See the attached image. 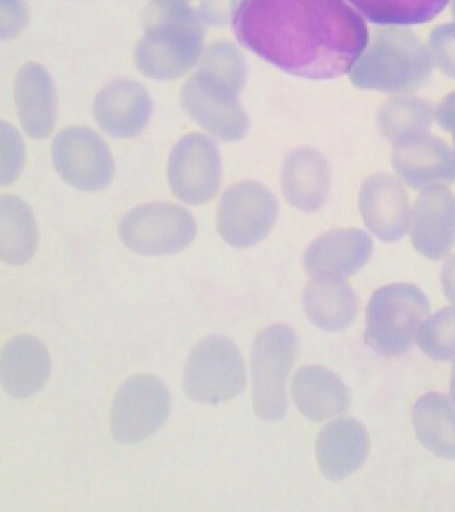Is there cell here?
<instances>
[{
    "label": "cell",
    "mask_w": 455,
    "mask_h": 512,
    "mask_svg": "<svg viewBox=\"0 0 455 512\" xmlns=\"http://www.w3.org/2000/svg\"><path fill=\"white\" fill-rule=\"evenodd\" d=\"M451 396L455 403V362L453 364V374H451Z\"/></svg>",
    "instance_id": "1f68e13d"
},
{
    "label": "cell",
    "mask_w": 455,
    "mask_h": 512,
    "mask_svg": "<svg viewBox=\"0 0 455 512\" xmlns=\"http://www.w3.org/2000/svg\"><path fill=\"white\" fill-rule=\"evenodd\" d=\"M51 356L45 343L31 335L7 340L0 356V380L13 398H30L50 378Z\"/></svg>",
    "instance_id": "ac0fdd59"
},
{
    "label": "cell",
    "mask_w": 455,
    "mask_h": 512,
    "mask_svg": "<svg viewBox=\"0 0 455 512\" xmlns=\"http://www.w3.org/2000/svg\"><path fill=\"white\" fill-rule=\"evenodd\" d=\"M246 63L230 42L211 43L201 66L181 90V103L190 118L227 142L242 139L250 127L239 94L245 87Z\"/></svg>",
    "instance_id": "7a4b0ae2"
},
{
    "label": "cell",
    "mask_w": 455,
    "mask_h": 512,
    "mask_svg": "<svg viewBox=\"0 0 455 512\" xmlns=\"http://www.w3.org/2000/svg\"><path fill=\"white\" fill-rule=\"evenodd\" d=\"M410 238L427 259H442L455 244V196L445 184L423 188L410 216Z\"/></svg>",
    "instance_id": "4fadbf2b"
},
{
    "label": "cell",
    "mask_w": 455,
    "mask_h": 512,
    "mask_svg": "<svg viewBox=\"0 0 455 512\" xmlns=\"http://www.w3.org/2000/svg\"><path fill=\"white\" fill-rule=\"evenodd\" d=\"M454 146H455V140H454Z\"/></svg>",
    "instance_id": "d6a6232c"
},
{
    "label": "cell",
    "mask_w": 455,
    "mask_h": 512,
    "mask_svg": "<svg viewBox=\"0 0 455 512\" xmlns=\"http://www.w3.org/2000/svg\"><path fill=\"white\" fill-rule=\"evenodd\" d=\"M369 446V434L361 422L353 418L334 420L318 434V466L326 478L345 479L366 462Z\"/></svg>",
    "instance_id": "d6986e66"
},
{
    "label": "cell",
    "mask_w": 455,
    "mask_h": 512,
    "mask_svg": "<svg viewBox=\"0 0 455 512\" xmlns=\"http://www.w3.org/2000/svg\"><path fill=\"white\" fill-rule=\"evenodd\" d=\"M197 235L190 212L170 203H151L133 208L119 223V236L131 251L141 255L177 254Z\"/></svg>",
    "instance_id": "ba28073f"
},
{
    "label": "cell",
    "mask_w": 455,
    "mask_h": 512,
    "mask_svg": "<svg viewBox=\"0 0 455 512\" xmlns=\"http://www.w3.org/2000/svg\"><path fill=\"white\" fill-rule=\"evenodd\" d=\"M419 347L430 358L446 360L455 356V306L442 308L421 328Z\"/></svg>",
    "instance_id": "83f0119b"
},
{
    "label": "cell",
    "mask_w": 455,
    "mask_h": 512,
    "mask_svg": "<svg viewBox=\"0 0 455 512\" xmlns=\"http://www.w3.org/2000/svg\"><path fill=\"white\" fill-rule=\"evenodd\" d=\"M291 394L299 411L313 422L333 418L347 410L349 390L334 372L318 366H306L295 374Z\"/></svg>",
    "instance_id": "7402d4cb"
},
{
    "label": "cell",
    "mask_w": 455,
    "mask_h": 512,
    "mask_svg": "<svg viewBox=\"0 0 455 512\" xmlns=\"http://www.w3.org/2000/svg\"><path fill=\"white\" fill-rule=\"evenodd\" d=\"M413 426L427 450L455 460V408L445 395L430 392L422 396L413 408Z\"/></svg>",
    "instance_id": "cb8c5ba5"
},
{
    "label": "cell",
    "mask_w": 455,
    "mask_h": 512,
    "mask_svg": "<svg viewBox=\"0 0 455 512\" xmlns=\"http://www.w3.org/2000/svg\"><path fill=\"white\" fill-rule=\"evenodd\" d=\"M393 167L411 188L455 182V151L429 134L395 144Z\"/></svg>",
    "instance_id": "e0dca14e"
},
{
    "label": "cell",
    "mask_w": 455,
    "mask_h": 512,
    "mask_svg": "<svg viewBox=\"0 0 455 512\" xmlns=\"http://www.w3.org/2000/svg\"><path fill=\"white\" fill-rule=\"evenodd\" d=\"M373 254V240L358 228H339L319 236L303 256L314 279L345 280L361 270Z\"/></svg>",
    "instance_id": "5bb4252c"
},
{
    "label": "cell",
    "mask_w": 455,
    "mask_h": 512,
    "mask_svg": "<svg viewBox=\"0 0 455 512\" xmlns=\"http://www.w3.org/2000/svg\"><path fill=\"white\" fill-rule=\"evenodd\" d=\"M359 208L366 227L383 242H397L410 223L409 196L389 174H375L363 182Z\"/></svg>",
    "instance_id": "9a60e30c"
},
{
    "label": "cell",
    "mask_w": 455,
    "mask_h": 512,
    "mask_svg": "<svg viewBox=\"0 0 455 512\" xmlns=\"http://www.w3.org/2000/svg\"><path fill=\"white\" fill-rule=\"evenodd\" d=\"M433 67L430 48L414 32L390 26L373 32L350 79L362 90L409 92L429 82Z\"/></svg>",
    "instance_id": "3957f363"
},
{
    "label": "cell",
    "mask_w": 455,
    "mask_h": 512,
    "mask_svg": "<svg viewBox=\"0 0 455 512\" xmlns=\"http://www.w3.org/2000/svg\"><path fill=\"white\" fill-rule=\"evenodd\" d=\"M171 395L166 384L153 375H135L119 388L111 408V432L123 444L142 442L169 419Z\"/></svg>",
    "instance_id": "9c48e42d"
},
{
    "label": "cell",
    "mask_w": 455,
    "mask_h": 512,
    "mask_svg": "<svg viewBox=\"0 0 455 512\" xmlns=\"http://www.w3.org/2000/svg\"><path fill=\"white\" fill-rule=\"evenodd\" d=\"M203 32L198 16L183 2L158 3L135 50V64L147 78H181L199 62Z\"/></svg>",
    "instance_id": "277c9868"
},
{
    "label": "cell",
    "mask_w": 455,
    "mask_h": 512,
    "mask_svg": "<svg viewBox=\"0 0 455 512\" xmlns=\"http://www.w3.org/2000/svg\"><path fill=\"white\" fill-rule=\"evenodd\" d=\"M435 119H437L439 127L450 132L455 140V91L439 103L437 111H435Z\"/></svg>",
    "instance_id": "f546056e"
},
{
    "label": "cell",
    "mask_w": 455,
    "mask_h": 512,
    "mask_svg": "<svg viewBox=\"0 0 455 512\" xmlns=\"http://www.w3.org/2000/svg\"><path fill=\"white\" fill-rule=\"evenodd\" d=\"M53 162L61 178L79 190H103L113 180V156L90 128L70 127L59 132L53 143Z\"/></svg>",
    "instance_id": "7c38bea8"
},
{
    "label": "cell",
    "mask_w": 455,
    "mask_h": 512,
    "mask_svg": "<svg viewBox=\"0 0 455 512\" xmlns=\"http://www.w3.org/2000/svg\"><path fill=\"white\" fill-rule=\"evenodd\" d=\"M0 254L10 264H25L38 248V228L33 212L15 196L0 200Z\"/></svg>",
    "instance_id": "d4e9b609"
},
{
    "label": "cell",
    "mask_w": 455,
    "mask_h": 512,
    "mask_svg": "<svg viewBox=\"0 0 455 512\" xmlns=\"http://www.w3.org/2000/svg\"><path fill=\"white\" fill-rule=\"evenodd\" d=\"M369 22L379 26H410L430 22L449 0H347Z\"/></svg>",
    "instance_id": "4316f807"
},
{
    "label": "cell",
    "mask_w": 455,
    "mask_h": 512,
    "mask_svg": "<svg viewBox=\"0 0 455 512\" xmlns=\"http://www.w3.org/2000/svg\"><path fill=\"white\" fill-rule=\"evenodd\" d=\"M329 187V166L318 151L302 147L287 155L282 168V191L291 206L305 212L317 211L326 202Z\"/></svg>",
    "instance_id": "ffe728a7"
},
{
    "label": "cell",
    "mask_w": 455,
    "mask_h": 512,
    "mask_svg": "<svg viewBox=\"0 0 455 512\" xmlns=\"http://www.w3.org/2000/svg\"><path fill=\"white\" fill-rule=\"evenodd\" d=\"M15 104L19 120L27 135L47 138L53 131L57 100L53 79L41 64L29 63L15 80Z\"/></svg>",
    "instance_id": "44dd1931"
},
{
    "label": "cell",
    "mask_w": 455,
    "mask_h": 512,
    "mask_svg": "<svg viewBox=\"0 0 455 512\" xmlns=\"http://www.w3.org/2000/svg\"><path fill=\"white\" fill-rule=\"evenodd\" d=\"M275 196L257 182H242L227 188L218 206L219 235L230 246L247 248L265 239L277 220Z\"/></svg>",
    "instance_id": "30bf717a"
},
{
    "label": "cell",
    "mask_w": 455,
    "mask_h": 512,
    "mask_svg": "<svg viewBox=\"0 0 455 512\" xmlns=\"http://www.w3.org/2000/svg\"><path fill=\"white\" fill-rule=\"evenodd\" d=\"M429 310V300L414 284L379 288L367 307V344L378 354H403L413 346Z\"/></svg>",
    "instance_id": "5b68a950"
},
{
    "label": "cell",
    "mask_w": 455,
    "mask_h": 512,
    "mask_svg": "<svg viewBox=\"0 0 455 512\" xmlns=\"http://www.w3.org/2000/svg\"><path fill=\"white\" fill-rule=\"evenodd\" d=\"M246 387V368L237 344L222 335H209L191 350L183 388L194 402L219 404L237 398Z\"/></svg>",
    "instance_id": "8992f818"
},
{
    "label": "cell",
    "mask_w": 455,
    "mask_h": 512,
    "mask_svg": "<svg viewBox=\"0 0 455 512\" xmlns=\"http://www.w3.org/2000/svg\"><path fill=\"white\" fill-rule=\"evenodd\" d=\"M222 179L221 155L207 136L189 134L171 152L169 182L177 199L202 206L217 195Z\"/></svg>",
    "instance_id": "8fae6325"
},
{
    "label": "cell",
    "mask_w": 455,
    "mask_h": 512,
    "mask_svg": "<svg viewBox=\"0 0 455 512\" xmlns=\"http://www.w3.org/2000/svg\"><path fill=\"white\" fill-rule=\"evenodd\" d=\"M299 352L295 332L283 324H274L255 339L251 351L253 407L255 415L269 422L285 418L287 378Z\"/></svg>",
    "instance_id": "52a82bcc"
},
{
    "label": "cell",
    "mask_w": 455,
    "mask_h": 512,
    "mask_svg": "<svg viewBox=\"0 0 455 512\" xmlns=\"http://www.w3.org/2000/svg\"><path fill=\"white\" fill-rule=\"evenodd\" d=\"M151 99L146 88L134 80L119 79L107 84L94 102L99 127L115 138H134L149 123Z\"/></svg>",
    "instance_id": "2e32d148"
},
{
    "label": "cell",
    "mask_w": 455,
    "mask_h": 512,
    "mask_svg": "<svg viewBox=\"0 0 455 512\" xmlns=\"http://www.w3.org/2000/svg\"><path fill=\"white\" fill-rule=\"evenodd\" d=\"M303 308L315 326L341 331L357 318L358 296L343 280L314 279L303 292Z\"/></svg>",
    "instance_id": "603a6c76"
},
{
    "label": "cell",
    "mask_w": 455,
    "mask_h": 512,
    "mask_svg": "<svg viewBox=\"0 0 455 512\" xmlns=\"http://www.w3.org/2000/svg\"><path fill=\"white\" fill-rule=\"evenodd\" d=\"M429 48L435 66L455 79V22L435 27L430 34Z\"/></svg>",
    "instance_id": "f1b7e54d"
},
{
    "label": "cell",
    "mask_w": 455,
    "mask_h": 512,
    "mask_svg": "<svg viewBox=\"0 0 455 512\" xmlns=\"http://www.w3.org/2000/svg\"><path fill=\"white\" fill-rule=\"evenodd\" d=\"M442 290L450 300L455 302V255L451 256L442 268Z\"/></svg>",
    "instance_id": "4dcf8cb0"
},
{
    "label": "cell",
    "mask_w": 455,
    "mask_h": 512,
    "mask_svg": "<svg viewBox=\"0 0 455 512\" xmlns=\"http://www.w3.org/2000/svg\"><path fill=\"white\" fill-rule=\"evenodd\" d=\"M233 28L259 58L306 79L347 74L370 40L345 0H234Z\"/></svg>",
    "instance_id": "6da1fadb"
},
{
    "label": "cell",
    "mask_w": 455,
    "mask_h": 512,
    "mask_svg": "<svg viewBox=\"0 0 455 512\" xmlns=\"http://www.w3.org/2000/svg\"><path fill=\"white\" fill-rule=\"evenodd\" d=\"M433 107L415 96H398L387 100L378 112V128L393 146L407 139L429 134Z\"/></svg>",
    "instance_id": "484cf974"
}]
</instances>
